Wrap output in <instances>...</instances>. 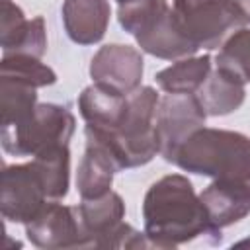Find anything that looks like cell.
Masks as SVG:
<instances>
[{
	"instance_id": "obj_8",
	"label": "cell",
	"mask_w": 250,
	"mask_h": 250,
	"mask_svg": "<svg viewBox=\"0 0 250 250\" xmlns=\"http://www.w3.org/2000/svg\"><path fill=\"white\" fill-rule=\"evenodd\" d=\"M43 180L33 162L4 166L0 186V211L10 223H29L47 203Z\"/></svg>"
},
{
	"instance_id": "obj_20",
	"label": "cell",
	"mask_w": 250,
	"mask_h": 250,
	"mask_svg": "<svg viewBox=\"0 0 250 250\" xmlns=\"http://www.w3.org/2000/svg\"><path fill=\"white\" fill-rule=\"evenodd\" d=\"M0 78H10L23 82L33 88H45L57 82V74L51 66L41 62V59L31 55H2L0 62Z\"/></svg>"
},
{
	"instance_id": "obj_4",
	"label": "cell",
	"mask_w": 250,
	"mask_h": 250,
	"mask_svg": "<svg viewBox=\"0 0 250 250\" xmlns=\"http://www.w3.org/2000/svg\"><path fill=\"white\" fill-rule=\"evenodd\" d=\"M74 125L76 119L66 105L37 104L25 119L0 125L2 148L12 156H35L51 146L68 145Z\"/></svg>"
},
{
	"instance_id": "obj_16",
	"label": "cell",
	"mask_w": 250,
	"mask_h": 250,
	"mask_svg": "<svg viewBox=\"0 0 250 250\" xmlns=\"http://www.w3.org/2000/svg\"><path fill=\"white\" fill-rule=\"evenodd\" d=\"M115 172H119L113 156L100 143L86 139V150L76 172V189L82 199H94L111 189Z\"/></svg>"
},
{
	"instance_id": "obj_23",
	"label": "cell",
	"mask_w": 250,
	"mask_h": 250,
	"mask_svg": "<svg viewBox=\"0 0 250 250\" xmlns=\"http://www.w3.org/2000/svg\"><path fill=\"white\" fill-rule=\"evenodd\" d=\"M168 8V0H137L127 6H119L117 20L119 25L135 37L145 27H148L158 16H162Z\"/></svg>"
},
{
	"instance_id": "obj_5",
	"label": "cell",
	"mask_w": 250,
	"mask_h": 250,
	"mask_svg": "<svg viewBox=\"0 0 250 250\" xmlns=\"http://www.w3.org/2000/svg\"><path fill=\"white\" fill-rule=\"evenodd\" d=\"M76 213L84 248H150L146 234L123 221L125 203L113 189L94 199H82Z\"/></svg>"
},
{
	"instance_id": "obj_2",
	"label": "cell",
	"mask_w": 250,
	"mask_h": 250,
	"mask_svg": "<svg viewBox=\"0 0 250 250\" xmlns=\"http://www.w3.org/2000/svg\"><path fill=\"white\" fill-rule=\"evenodd\" d=\"M172 164L209 176L219 186L250 191V137L244 133L201 127L180 146Z\"/></svg>"
},
{
	"instance_id": "obj_9",
	"label": "cell",
	"mask_w": 250,
	"mask_h": 250,
	"mask_svg": "<svg viewBox=\"0 0 250 250\" xmlns=\"http://www.w3.org/2000/svg\"><path fill=\"white\" fill-rule=\"evenodd\" d=\"M27 240L43 250L84 248V234L80 229L76 207L47 201L43 209L25 223Z\"/></svg>"
},
{
	"instance_id": "obj_11",
	"label": "cell",
	"mask_w": 250,
	"mask_h": 250,
	"mask_svg": "<svg viewBox=\"0 0 250 250\" xmlns=\"http://www.w3.org/2000/svg\"><path fill=\"white\" fill-rule=\"evenodd\" d=\"M0 47L2 55H31L41 59L47 51V29L41 16L27 20L23 10L12 2L2 0L0 12Z\"/></svg>"
},
{
	"instance_id": "obj_25",
	"label": "cell",
	"mask_w": 250,
	"mask_h": 250,
	"mask_svg": "<svg viewBox=\"0 0 250 250\" xmlns=\"http://www.w3.org/2000/svg\"><path fill=\"white\" fill-rule=\"evenodd\" d=\"M117 2V6H127V4H131V2H137V0H115Z\"/></svg>"
},
{
	"instance_id": "obj_14",
	"label": "cell",
	"mask_w": 250,
	"mask_h": 250,
	"mask_svg": "<svg viewBox=\"0 0 250 250\" xmlns=\"http://www.w3.org/2000/svg\"><path fill=\"white\" fill-rule=\"evenodd\" d=\"M207 115L219 117L236 111L246 98V82L230 68L213 62L201 88L195 92Z\"/></svg>"
},
{
	"instance_id": "obj_22",
	"label": "cell",
	"mask_w": 250,
	"mask_h": 250,
	"mask_svg": "<svg viewBox=\"0 0 250 250\" xmlns=\"http://www.w3.org/2000/svg\"><path fill=\"white\" fill-rule=\"evenodd\" d=\"M215 62L230 68L248 84L250 82V27L234 29L221 45Z\"/></svg>"
},
{
	"instance_id": "obj_18",
	"label": "cell",
	"mask_w": 250,
	"mask_h": 250,
	"mask_svg": "<svg viewBox=\"0 0 250 250\" xmlns=\"http://www.w3.org/2000/svg\"><path fill=\"white\" fill-rule=\"evenodd\" d=\"M213 61L209 55L184 57L174 64L156 72V84L166 94H195L211 72Z\"/></svg>"
},
{
	"instance_id": "obj_15",
	"label": "cell",
	"mask_w": 250,
	"mask_h": 250,
	"mask_svg": "<svg viewBox=\"0 0 250 250\" xmlns=\"http://www.w3.org/2000/svg\"><path fill=\"white\" fill-rule=\"evenodd\" d=\"M135 39L141 51L164 61H178L197 53V47L182 33L172 8H168L162 16H158L141 33H137Z\"/></svg>"
},
{
	"instance_id": "obj_1",
	"label": "cell",
	"mask_w": 250,
	"mask_h": 250,
	"mask_svg": "<svg viewBox=\"0 0 250 250\" xmlns=\"http://www.w3.org/2000/svg\"><path fill=\"white\" fill-rule=\"evenodd\" d=\"M143 221L150 248H178L201 236L221 240V229L213 227L201 197L182 174L162 176L146 189Z\"/></svg>"
},
{
	"instance_id": "obj_12",
	"label": "cell",
	"mask_w": 250,
	"mask_h": 250,
	"mask_svg": "<svg viewBox=\"0 0 250 250\" xmlns=\"http://www.w3.org/2000/svg\"><path fill=\"white\" fill-rule=\"evenodd\" d=\"M129 107V96L121 94L105 84L94 82L86 86L78 96V109L86 127L111 133L115 131Z\"/></svg>"
},
{
	"instance_id": "obj_19",
	"label": "cell",
	"mask_w": 250,
	"mask_h": 250,
	"mask_svg": "<svg viewBox=\"0 0 250 250\" xmlns=\"http://www.w3.org/2000/svg\"><path fill=\"white\" fill-rule=\"evenodd\" d=\"M37 168L49 199H62L70 184V152L68 145L51 146L31 158Z\"/></svg>"
},
{
	"instance_id": "obj_17",
	"label": "cell",
	"mask_w": 250,
	"mask_h": 250,
	"mask_svg": "<svg viewBox=\"0 0 250 250\" xmlns=\"http://www.w3.org/2000/svg\"><path fill=\"white\" fill-rule=\"evenodd\" d=\"M209 219L215 229L230 227L250 215V191L238 188H225L211 182L199 193Z\"/></svg>"
},
{
	"instance_id": "obj_26",
	"label": "cell",
	"mask_w": 250,
	"mask_h": 250,
	"mask_svg": "<svg viewBox=\"0 0 250 250\" xmlns=\"http://www.w3.org/2000/svg\"><path fill=\"white\" fill-rule=\"evenodd\" d=\"M244 244H250V238H248V240H240V242H238V246H244Z\"/></svg>"
},
{
	"instance_id": "obj_6",
	"label": "cell",
	"mask_w": 250,
	"mask_h": 250,
	"mask_svg": "<svg viewBox=\"0 0 250 250\" xmlns=\"http://www.w3.org/2000/svg\"><path fill=\"white\" fill-rule=\"evenodd\" d=\"M172 12L197 49H219L234 29L248 23L234 0H174Z\"/></svg>"
},
{
	"instance_id": "obj_24",
	"label": "cell",
	"mask_w": 250,
	"mask_h": 250,
	"mask_svg": "<svg viewBox=\"0 0 250 250\" xmlns=\"http://www.w3.org/2000/svg\"><path fill=\"white\" fill-rule=\"evenodd\" d=\"M236 4L240 6V10H242V14H244L246 21L250 23V0H236Z\"/></svg>"
},
{
	"instance_id": "obj_3",
	"label": "cell",
	"mask_w": 250,
	"mask_h": 250,
	"mask_svg": "<svg viewBox=\"0 0 250 250\" xmlns=\"http://www.w3.org/2000/svg\"><path fill=\"white\" fill-rule=\"evenodd\" d=\"M160 96L152 86H141L129 94V107L121 125L111 131H96L86 127V139L105 146L119 170L137 168L160 154L156 131V109Z\"/></svg>"
},
{
	"instance_id": "obj_7",
	"label": "cell",
	"mask_w": 250,
	"mask_h": 250,
	"mask_svg": "<svg viewBox=\"0 0 250 250\" xmlns=\"http://www.w3.org/2000/svg\"><path fill=\"white\" fill-rule=\"evenodd\" d=\"M207 113L195 94H166L158 102L156 131L160 141V154L172 162L180 146L201 127H205Z\"/></svg>"
},
{
	"instance_id": "obj_21",
	"label": "cell",
	"mask_w": 250,
	"mask_h": 250,
	"mask_svg": "<svg viewBox=\"0 0 250 250\" xmlns=\"http://www.w3.org/2000/svg\"><path fill=\"white\" fill-rule=\"evenodd\" d=\"M37 107V88L18 80L0 78V125L25 119Z\"/></svg>"
},
{
	"instance_id": "obj_13",
	"label": "cell",
	"mask_w": 250,
	"mask_h": 250,
	"mask_svg": "<svg viewBox=\"0 0 250 250\" xmlns=\"http://www.w3.org/2000/svg\"><path fill=\"white\" fill-rule=\"evenodd\" d=\"M111 8L107 0H64L62 25L66 35L78 45H94L104 39L109 25Z\"/></svg>"
},
{
	"instance_id": "obj_10",
	"label": "cell",
	"mask_w": 250,
	"mask_h": 250,
	"mask_svg": "<svg viewBox=\"0 0 250 250\" xmlns=\"http://www.w3.org/2000/svg\"><path fill=\"white\" fill-rule=\"evenodd\" d=\"M145 61L139 49L121 43H109L96 51L90 61V76L94 82L105 84L121 94H133L141 88Z\"/></svg>"
}]
</instances>
